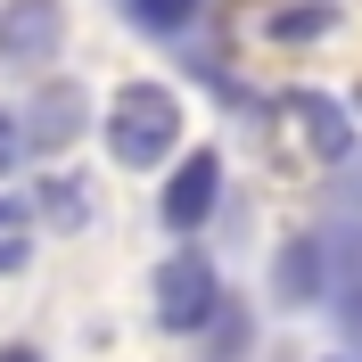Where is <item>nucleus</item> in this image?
I'll use <instances>...</instances> for the list:
<instances>
[{
    "mask_svg": "<svg viewBox=\"0 0 362 362\" xmlns=\"http://www.w3.org/2000/svg\"><path fill=\"white\" fill-rule=\"evenodd\" d=\"M173 140H181V99L157 83H132V90H115V107H107V148L124 165H157L173 157Z\"/></svg>",
    "mask_w": 362,
    "mask_h": 362,
    "instance_id": "f257e3e1",
    "label": "nucleus"
},
{
    "mask_svg": "<svg viewBox=\"0 0 362 362\" xmlns=\"http://www.w3.org/2000/svg\"><path fill=\"white\" fill-rule=\"evenodd\" d=\"M157 321L165 329H206V313L223 305V280H214V264L206 255H173V264H157Z\"/></svg>",
    "mask_w": 362,
    "mask_h": 362,
    "instance_id": "f03ea898",
    "label": "nucleus"
},
{
    "mask_svg": "<svg viewBox=\"0 0 362 362\" xmlns=\"http://www.w3.org/2000/svg\"><path fill=\"white\" fill-rule=\"evenodd\" d=\"M214 198H223V157H214V148H198V157H181L173 165V181H165V223L173 230H198L206 214H214Z\"/></svg>",
    "mask_w": 362,
    "mask_h": 362,
    "instance_id": "7ed1b4c3",
    "label": "nucleus"
},
{
    "mask_svg": "<svg viewBox=\"0 0 362 362\" xmlns=\"http://www.w3.org/2000/svg\"><path fill=\"white\" fill-rule=\"evenodd\" d=\"M49 49H58V0H8L0 8V58L42 66Z\"/></svg>",
    "mask_w": 362,
    "mask_h": 362,
    "instance_id": "20e7f679",
    "label": "nucleus"
},
{
    "mask_svg": "<svg viewBox=\"0 0 362 362\" xmlns=\"http://www.w3.org/2000/svg\"><path fill=\"white\" fill-rule=\"evenodd\" d=\"M280 115H288L296 132L313 140V157H346V115L329 107V99H313V90H296V99H280Z\"/></svg>",
    "mask_w": 362,
    "mask_h": 362,
    "instance_id": "39448f33",
    "label": "nucleus"
},
{
    "mask_svg": "<svg viewBox=\"0 0 362 362\" xmlns=\"http://www.w3.org/2000/svg\"><path fill=\"white\" fill-rule=\"evenodd\" d=\"M42 214H49L58 230H83V223H90V189H83V181H66V173L42 181Z\"/></svg>",
    "mask_w": 362,
    "mask_h": 362,
    "instance_id": "423d86ee",
    "label": "nucleus"
},
{
    "mask_svg": "<svg viewBox=\"0 0 362 362\" xmlns=\"http://www.w3.org/2000/svg\"><path fill=\"white\" fill-rule=\"evenodd\" d=\"M25 255H33V214L0 198V272H17Z\"/></svg>",
    "mask_w": 362,
    "mask_h": 362,
    "instance_id": "0eeeda50",
    "label": "nucleus"
},
{
    "mask_svg": "<svg viewBox=\"0 0 362 362\" xmlns=\"http://www.w3.org/2000/svg\"><path fill=\"white\" fill-rule=\"evenodd\" d=\"M140 8V25H148V33H181V25L198 17V0H132Z\"/></svg>",
    "mask_w": 362,
    "mask_h": 362,
    "instance_id": "6e6552de",
    "label": "nucleus"
},
{
    "mask_svg": "<svg viewBox=\"0 0 362 362\" xmlns=\"http://www.w3.org/2000/svg\"><path fill=\"white\" fill-rule=\"evenodd\" d=\"M321 25H329V8H288V17H272V33L305 42V33H321Z\"/></svg>",
    "mask_w": 362,
    "mask_h": 362,
    "instance_id": "1a4fd4ad",
    "label": "nucleus"
},
{
    "mask_svg": "<svg viewBox=\"0 0 362 362\" xmlns=\"http://www.w3.org/2000/svg\"><path fill=\"white\" fill-rule=\"evenodd\" d=\"M288 296H313V247H288Z\"/></svg>",
    "mask_w": 362,
    "mask_h": 362,
    "instance_id": "9d476101",
    "label": "nucleus"
},
{
    "mask_svg": "<svg viewBox=\"0 0 362 362\" xmlns=\"http://www.w3.org/2000/svg\"><path fill=\"white\" fill-rule=\"evenodd\" d=\"M17 148H25V132H17V115L0 107V173H8V165H17Z\"/></svg>",
    "mask_w": 362,
    "mask_h": 362,
    "instance_id": "9b49d317",
    "label": "nucleus"
},
{
    "mask_svg": "<svg viewBox=\"0 0 362 362\" xmlns=\"http://www.w3.org/2000/svg\"><path fill=\"white\" fill-rule=\"evenodd\" d=\"M0 362H42V354H33V346H0Z\"/></svg>",
    "mask_w": 362,
    "mask_h": 362,
    "instance_id": "f8f14e48",
    "label": "nucleus"
}]
</instances>
